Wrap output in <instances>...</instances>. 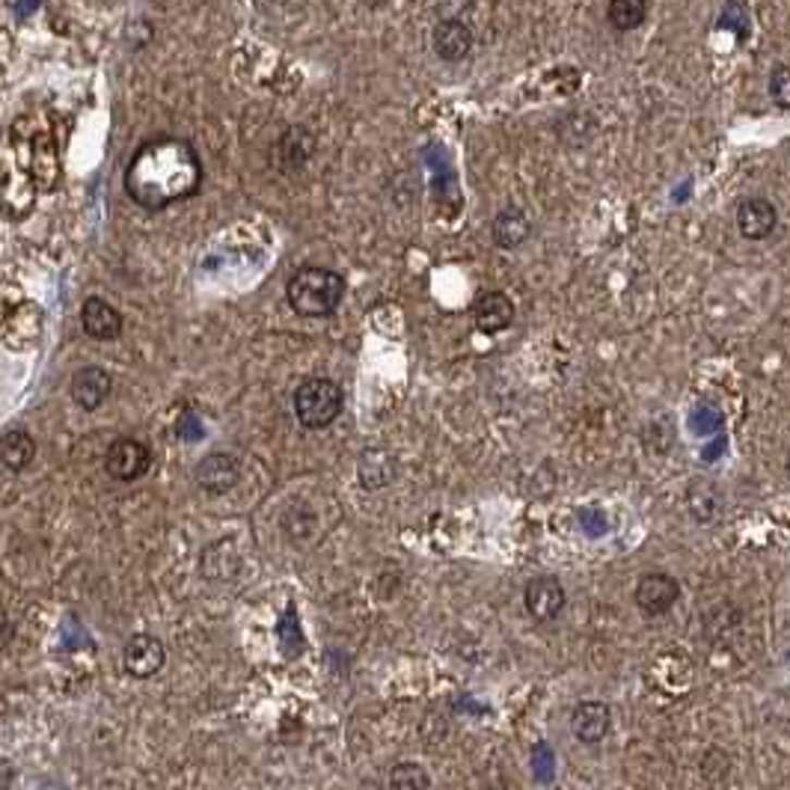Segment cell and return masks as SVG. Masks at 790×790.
<instances>
[{"label":"cell","mask_w":790,"mask_h":790,"mask_svg":"<svg viewBox=\"0 0 790 790\" xmlns=\"http://www.w3.org/2000/svg\"><path fill=\"white\" fill-rule=\"evenodd\" d=\"M532 767H535V776L542 781L550 779V767H552V755L547 746H538L532 752Z\"/></svg>","instance_id":"cb8c5ba5"},{"label":"cell","mask_w":790,"mask_h":790,"mask_svg":"<svg viewBox=\"0 0 790 790\" xmlns=\"http://www.w3.org/2000/svg\"><path fill=\"white\" fill-rule=\"evenodd\" d=\"M473 321H476L478 333L497 336L502 330H509L514 321V304H511L509 294L502 292H485L478 294L476 304H473Z\"/></svg>","instance_id":"4fadbf2b"},{"label":"cell","mask_w":790,"mask_h":790,"mask_svg":"<svg viewBox=\"0 0 790 790\" xmlns=\"http://www.w3.org/2000/svg\"><path fill=\"white\" fill-rule=\"evenodd\" d=\"M12 785H15V767L7 758H0V790H12Z\"/></svg>","instance_id":"d4e9b609"},{"label":"cell","mask_w":790,"mask_h":790,"mask_svg":"<svg viewBox=\"0 0 790 790\" xmlns=\"http://www.w3.org/2000/svg\"><path fill=\"white\" fill-rule=\"evenodd\" d=\"M125 194L146 211H161L184 203L203 184V161L182 137H153L134 153L125 167Z\"/></svg>","instance_id":"6da1fadb"},{"label":"cell","mask_w":790,"mask_h":790,"mask_svg":"<svg viewBox=\"0 0 790 790\" xmlns=\"http://www.w3.org/2000/svg\"><path fill=\"white\" fill-rule=\"evenodd\" d=\"M315 155V137L304 125H292L280 134V141L274 146V161L282 173H297L304 170L306 161Z\"/></svg>","instance_id":"8fae6325"},{"label":"cell","mask_w":790,"mask_h":790,"mask_svg":"<svg viewBox=\"0 0 790 790\" xmlns=\"http://www.w3.org/2000/svg\"><path fill=\"white\" fill-rule=\"evenodd\" d=\"M149 466H153V449L134 437L113 440L105 452V470L117 482H137L149 473Z\"/></svg>","instance_id":"277c9868"},{"label":"cell","mask_w":790,"mask_h":790,"mask_svg":"<svg viewBox=\"0 0 790 790\" xmlns=\"http://www.w3.org/2000/svg\"><path fill=\"white\" fill-rule=\"evenodd\" d=\"M648 15V7L639 3V0H612L607 7V19L616 31H636L639 24L645 22Z\"/></svg>","instance_id":"ffe728a7"},{"label":"cell","mask_w":790,"mask_h":790,"mask_svg":"<svg viewBox=\"0 0 790 790\" xmlns=\"http://www.w3.org/2000/svg\"><path fill=\"white\" fill-rule=\"evenodd\" d=\"M633 597H636V607L645 616H666L678 604V597H681V583L674 576L663 574V571H651V574L639 576Z\"/></svg>","instance_id":"5b68a950"},{"label":"cell","mask_w":790,"mask_h":790,"mask_svg":"<svg viewBox=\"0 0 790 790\" xmlns=\"http://www.w3.org/2000/svg\"><path fill=\"white\" fill-rule=\"evenodd\" d=\"M392 473H396V461L378 449L366 452L360 461V485L363 487H384L392 482Z\"/></svg>","instance_id":"d6986e66"},{"label":"cell","mask_w":790,"mask_h":790,"mask_svg":"<svg viewBox=\"0 0 790 790\" xmlns=\"http://www.w3.org/2000/svg\"><path fill=\"white\" fill-rule=\"evenodd\" d=\"M609 726H612V710L604 702L576 704L571 714V731L580 743H588V746L600 743L609 734Z\"/></svg>","instance_id":"9a60e30c"},{"label":"cell","mask_w":790,"mask_h":790,"mask_svg":"<svg viewBox=\"0 0 790 790\" xmlns=\"http://www.w3.org/2000/svg\"><path fill=\"white\" fill-rule=\"evenodd\" d=\"M345 408V392L330 378H309L294 390V416L306 432H325Z\"/></svg>","instance_id":"3957f363"},{"label":"cell","mask_w":790,"mask_h":790,"mask_svg":"<svg viewBox=\"0 0 790 790\" xmlns=\"http://www.w3.org/2000/svg\"><path fill=\"white\" fill-rule=\"evenodd\" d=\"M81 327L98 342H113L122 333V315L105 297H87L81 306Z\"/></svg>","instance_id":"7c38bea8"},{"label":"cell","mask_w":790,"mask_h":790,"mask_svg":"<svg viewBox=\"0 0 790 790\" xmlns=\"http://www.w3.org/2000/svg\"><path fill=\"white\" fill-rule=\"evenodd\" d=\"M194 478L196 485L203 487L206 494H215V497L229 494L232 487L239 485L241 478L239 458L229 455V452H211V455H206L196 464Z\"/></svg>","instance_id":"ba28073f"},{"label":"cell","mask_w":790,"mask_h":790,"mask_svg":"<svg viewBox=\"0 0 790 790\" xmlns=\"http://www.w3.org/2000/svg\"><path fill=\"white\" fill-rule=\"evenodd\" d=\"M776 223H779V211L764 196H749L737 206V229L746 241H764L773 235Z\"/></svg>","instance_id":"30bf717a"},{"label":"cell","mask_w":790,"mask_h":790,"mask_svg":"<svg viewBox=\"0 0 790 790\" xmlns=\"http://www.w3.org/2000/svg\"><path fill=\"white\" fill-rule=\"evenodd\" d=\"M110 392H113V378L101 366L77 368L69 384V396L84 411H98L110 399Z\"/></svg>","instance_id":"9c48e42d"},{"label":"cell","mask_w":790,"mask_h":790,"mask_svg":"<svg viewBox=\"0 0 790 790\" xmlns=\"http://www.w3.org/2000/svg\"><path fill=\"white\" fill-rule=\"evenodd\" d=\"M390 790H432V776L420 764L401 761L390 769Z\"/></svg>","instance_id":"44dd1931"},{"label":"cell","mask_w":790,"mask_h":790,"mask_svg":"<svg viewBox=\"0 0 790 790\" xmlns=\"http://www.w3.org/2000/svg\"><path fill=\"white\" fill-rule=\"evenodd\" d=\"M719 24L728 31H737V36H749V10L743 3H728L719 15Z\"/></svg>","instance_id":"603a6c76"},{"label":"cell","mask_w":790,"mask_h":790,"mask_svg":"<svg viewBox=\"0 0 790 790\" xmlns=\"http://www.w3.org/2000/svg\"><path fill=\"white\" fill-rule=\"evenodd\" d=\"M769 96L776 101V108L788 110L790 108V89H788V65H776L773 75H769Z\"/></svg>","instance_id":"7402d4cb"},{"label":"cell","mask_w":790,"mask_h":790,"mask_svg":"<svg viewBox=\"0 0 790 790\" xmlns=\"http://www.w3.org/2000/svg\"><path fill=\"white\" fill-rule=\"evenodd\" d=\"M686 506L693 511V518L702 520V523H710V520L719 518V511L726 509L719 487L710 485V482H693L686 490Z\"/></svg>","instance_id":"ac0fdd59"},{"label":"cell","mask_w":790,"mask_h":790,"mask_svg":"<svg viewBox=\"0 0 790 790\" xmlns=\"http://www.w3.org/2000/svg\"><path fill=\"white\" fill-rule=\"evenodd\" d=\"M432 45L440 60H446V63H461L470 54V48H473V31L461 19H443V22L434 27Z\"/></svg>","instance_id":"5bb4252c"},{"label":"cell","mask_w":790,"mask_h":790,"mask_svg":"<svg viewBox=\"0 0 790 790\" xmlns=\"http://www.w3.org/2000/svg\"><path fill=\"white\" fill-rule=\"evenodd\" d=\"M36 458V440L31 432L24 428H10V432L0 437V464L12 470V473H22L33 464Z\"/></svg>","instance_id":"e0dca14e"},{"label":"cell","mask_w":790,"mask_h":790,"mask_svg":"<svg viewBox=\"0 0 790 790\" xmlns=\"http://www.w3.org/2000/svg\"><path fill=\"white\" fill-rule=\"evenodd\" d=\"M494 241H497V247L502 250H514L520 247L523 241L530 239L532 232V223H530V215L523 211V208H502L497 217H494Z\"/></svg>","instance_id":"2e32d148"},{"label":"cell","mask_w":790,"mask_h":790,"mask_svg":"<svg viewBox=\"0 0 790 790\" xmlns=\"http://www.w3.org/2000/svg\"><path fill=\"white\" fill-rule=\"evenodd\" d=\"M167 663V648L163 642L153 633H137L125 642L122 651V666L129 671L131 678H155Z\"/></svg>","instance_id":"52a82bcc"},{"label":"cell","mask_w":790,"mask_h":790,"mask_svg":"<svg viewBox=\"0 0 790 790\" xmlns=\"http://www.w3.org/2000/svg\"><path fill=\"white\" fill-rule=\"evenodd\" d=\"M523 604L535 621L547 624V621H556L562 616L564 607H568V595H564V585L556 576H535L526 583Z\"/></svg>","instance_id":"8992f818"},{"label":"cell","mask_w":790,"mask_h":790,"mask_svg":"<svg viewBox=\"0 0 790 790\" xmlns=\"http://www.w3.org/2000/svg\"><path fill=\"white\" fill-rule=\"evenodd\" d=\"M345 297V280L342 274L318 265H306L289 277L285 282V301L294 313L304 318H325L333 315Z\"/></svg>","instance_id":"7a4b0ae2"}]
</instances>
